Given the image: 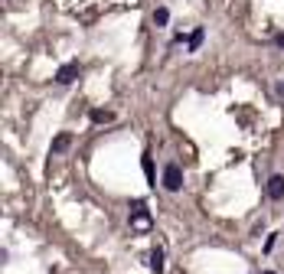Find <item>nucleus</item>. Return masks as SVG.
<instances>
[{
	"instance_id": "3",
	"label": "nucleus",
	"mask_w": 284,
	"mask_h": 274,
	"mask_svg": "<svg viewBox=\"0 0 284 274\" xmlns=\"http://www.w3.org/2000/svg\"><path fill=\"white\" fill-rule=\"evenodd\" d=\"M268 199L271 202H281L284 199V176L281 173H274L271 180H268Z\"/></svg>"
},
{
	"instance_id": "1",
	"label": "nucleus",
	"mask_w": 284,
	"mask_h": 274,
	"mask_svg": "<svg viewBox=\"0 0 284 274\" xmlns=\"http://www.w3.org/2000/svg\"><path fill=\"white\" fill-rule=\"evenodd\" d=\"M164 189H170V193H180L183 189V170H180V163H167L164 166Z\"/></svg>"
},
{
	"instance_id": "7",
	"label": "nucleus",
	"mask_w": 284,
	"mask_h": 274,
	"mask_svg": "<svg viewBox=\"0 0 284 274\" xmlns=\"http://www.w3.org/2000/svg\"><path fill=\"white\" fill-rule=\"evenodd\" d=\"M88 118H92L95 124H108V121H114V114H111V111H102V108H92Z\"/></svg>"
},
{
	"instance_id": "11",
	"label": "nucleus",
	"mask_w": 284,
	"mask_h": 274,
	"mask_svg": "<svg viewBox=\"0 0 284 274\" xmlns=\"http://www.w3.org/2000/svg\"><path fill=\"white\" fill-rule=\"evenodd\" d=\"M274 92H278V98H284V82H274Z\"/></svg>"
},
{
	"instance_id": "2",
	"label": "nucleus",
	"mask_w": 284,
	"mask_h": 274,
	"mask_svg": "<svg viewBox=\"0 0 284 274\" xmlns=\"http://www.w3.org/2000/svg\"><path fill=\"white\" fill-rule=\"evenodd\" d=\"M78 72H82L78 62H69V66H62L59 72H56V82H59V85H72L75 78H78Z\"/></svg>"
},
{
	"instance_id": "13",
	"label": "nucleus",
	"mask_w": 284,
	"mask_h": 274,
	"mask_svg": "<svg viewBox=\"0 0 284 274\" xmlns=\"http://www.w3.org/2000/svg\"><path fill=\"white\" fill-rule=\"evenodd\" d=\"M265 274H274V271H265Z\"/></svg>"
},
{
	"instance_id": "8",
	"label": "nucleus",
	"mask_w": 284,
	"mask_h": 274,
	"mask_svg": "<svg viewBox=\"0 0 284 274\" xmlns=\"http://www.w3.org/2000/svg\"><path fill=\"white\" fill-rule=\"evenodd\" d=\"M69 144H72V134H59L56 140H52V154H62V150H69Z\"/></svg>"
},
{
	"instance_id": "5",
	"label": "nucleus",
	"mask_w": 284,
	"mask_h": 274,
	"mask_svg": "<svg viewBox=\"0 0 284 274\" xmlns=\"http://www.w3.org/2000/svg\"><path fill=\"white\" fill-rule=\"evenodd\" d=\"M147 268L150 271H164V251L160 248H154V251L147 255Z\"/></svg>"
},
{
	"instance_id": "6",
	"label": "nucleus",
	"mask_w": 284,
	"mask_h": 274,
	"mask_svg": "<svg viewBox=\"0 0 284 274\" xmlns=\"http://www.w3.org/2000/svg\"><path fill=\"white\" fill-rule=\"evenodd\" d=\"M202 36H206V33H202V26H196V30L190 33V43H186V49H190V52H196V49L202 46Z\"/></svg>"
},
{
	"instance_id": "10",
	"label": "nucleus",
	"mask_w": 284,
	"mask_h": 274,
	"mask_svg": "<svg viewBox=\"0 0 284 274\" xmlns=\"http://www.w3.org/2000/svg\"><path fill=\"white\" fill-rule=\"evenodd\" d=\"M144 173H147V180L154 183V160H150V157H144Z\"/></svg>"
},
{
	"instance_id": "9",
	"label": "nucleus",
	"mask_w": 284,
	"mask_h": 274,
	"mask_svg": "<svg viewBox=\"0 0 284 274\" xmlns=\"http://www.w3.org/2000/svg\"><path fill=\"white\" fill-rule=\"evenodd\" d=\"M154 23L167 26V23H170V10H167V7H157V10H154Z\"/></svg>"
},
{
	"instance_id": "4",
	"label": "nucleus",
	"mask_w": 284,
	"mask_h": 274,
	"mask_svg": "<svg viewBox=\"0 0 284 274\" xmlns=\"http://www.w3.org/2000/svg\"><path fill=\"white\" fill-rule=\"evenodd\" d=\"M131 225H140V228H144V225H150V212H147V206H144V202H137V206H134V212H131Z\"/></svg>"
},
{
	"instance_id": "12",
	"label": "nucleus",
	"mask_w": 284,
	"mask_h": 274,
	"mask_svg": "<svg viewBox=\"0 0 284 274\" xmlns=\"http://www.w3.org/2000/svg\"><path fill=\"white\" fill-rule=\"evenodd\" d=\"M274 43H278V46L284 49V33H278V39H274Z\"/></svg>"
}]
</instances>
